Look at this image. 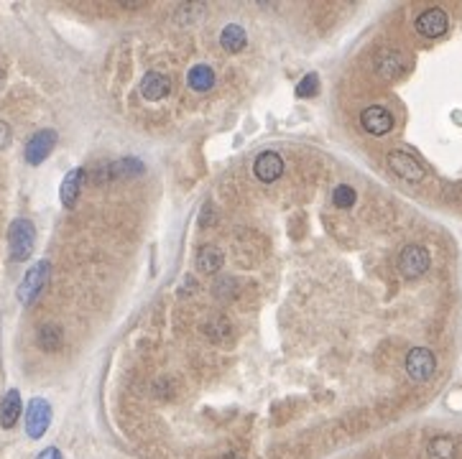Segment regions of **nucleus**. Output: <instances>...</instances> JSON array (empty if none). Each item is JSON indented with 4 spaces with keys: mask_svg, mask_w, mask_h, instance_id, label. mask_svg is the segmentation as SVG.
<instances>
[{
    "mask_svg": "<svg viewBox=\"0 0 462 459\" xmlns=\"http://www.w3.org/2000/svg\"><path fill=\"white\" fill-rule=\"evenodd\" d=\"M33 243H36V227H33V223L26 220V217L13 220V225H10V230H8L10 260H15V263L29 260L31 250H33Z\"/></svg>",
    "mask_w": 462,
    "mask_h": 459,
    "instance_id": "nucleus-1",
    "label": "nucleus"
},
{
    "mask_svg": "<svg viewBox=\"0 0 462 459\" xmlns=\"http://www.w3.org/2000/svg\"><path fill=\"white\" fill-rule=\"evenodd\" d=\"M49 276H52V263H49V260H38L36 266L29 268V273L23 276L21 286H18V301H21L23 306L33 304V301L41 296V291L46 289Z\"/></svg>",
    "mask_w": 462,
    "mask_h": 459,
    "instance_id": "nucleus-2",
    "label": "nucleus"
},
{
    "mask_svg": "<svg viewBox=\"0 0 462 459\" xmlns=\"http://www.w3.org/2000/svg\"><path fill=\"white\" fill-rule=\"evenodd\" d=\"M429 266H432V258L424 245H406L398 255V271L403 278H419L429 271Z\"/></svg>",
    "mask_w": 462,
    "mask_h": 459,
    "instance_id": "nucleus-3",
    "label": "nucleus"
},
{
    "mask_svg": "<svg viewBox=\"0 0 462 459\" xmlns=\"http://www.w3.org/2000/svg\"><path fill=\"white\" fill-rule=\"evenodd\" d=\"M388 169L394 171L398 179H403L406 184H419L426 176L424 166L411 153H406V151H391L388 153Z\"/></svg>",
    "mask_w": 462,
    "mask_h": 459,
    "instance_id": "nucleus-4",
    "label": "nucleus"
},
{
    "mask_svg": "<svg viewBox=\"0 0 462 459\" xmlns=\"http://www.w3.org/2000/svg\"><path fill=\"white\" fill-rule=\"evenodd\" d=\"M437 370V357L429 347H414L406 355V375L417 383L429 380Z\"/></svg>",
    "mask_w": 462,
    "mask_h": 459,
    "instance_id": "nucleus-5",
    "label": "nucleus"
},
{
    "mask_svg": "<svg viewBox=\"0 0 462 459\" xmlns=\"http://www.w3.org/2000/svg\"><path fill=\"white\" fill-rule=\"evenodd\" d=\"M52 423V406L44 398H31L26 408V434L31 439H41Z\"/></svg>",
    "mask_w": 462,
    "mask_h": 459,
    "instance_id": "nucleus-6",
    "label": "nucleus"
},
{
    "mask_svg": "<svg viewBox=\"0 0 462 459\" xmlns=\"http://www.w3.org/2000/svg\"><path fill=\"white\" fill-rule=\"evenodd\" d=\"M409 69V61L403 57L401 52H396V49H380L375 54V72H378L380 80H398Z\"/></svg>",
    "mask_w": 462,
    "mask_h": 459,
    "instance_id": "nucleus-7",
    "label": "nucleus"
},
{
    "mask_svg": "<svg viewBox=\"0 0 462 459\" xmlns=\"http://www.w3.org/2000/svg\"><path fill=\"white\" fill-rule=\"evenodd\" d=\"M360 126L371 135H386L394 128V115L386 107H380V105H371V107L360 112Z\"/></svg>",
    "mask_w": 462,
    "mask_h": 459,
    "instance_id": "nucleus-8",
    "label": "nucleus"
},
{
    "mask_svg": "<svg viewBox=\"0 0 462 459\" xmlns=\"http://www.w3.org/2000/svg\"><path fill=\"white\" fill-rule=\"evenodd\" d=\"M449 18L442 8H426L424 13L417 18V31L426 38H440L442 33H447Z\"/></svg>",
    "mask_w": 462,
    "mask_h": 459,
    "instance_id": "nucleus-9",
    "label": "nucleus"
},
{
    "mask_svg": "<svg viewBox=\"0 0 462 459\" xmlns=\"http://www.w3.org/2000/svg\"><path fill=\"white\" fill-rule=\"evenodd\" d=\"M54 143H57V133L54 130H38L29 138L26 143V161L31 166H38V163H44L52 153Z\"/></svg>",
    "mask_w": 462,
    "mask_h": 459,
    "instance_id": "nucleus-10",
    "label": "nucleus"
},
{
    "mask_svg": "<svg viewBox=\"0 0 462 459\" xmlns=\"http://www.w3.org/2000/svg\"><path fill=\"white\" fill-rule=\"evenodd\" d=\"M253 171L263 184H271V181H276V179L283 174V158L276 153V151H263V153L255 158Z\"/></svg>",
    "mask_w": 462,
    "mask_h": 459,
    "instance_id": "nucleus-11",
    "label": "nucleus"
},
{
    "mask_svg": "<svg viewBox=\"0 0 462 459\" xmlns=\"http://www.w3.org/2000/svg\"><path fill=\"white\" fill-rule=\"evenodd\" d=\"M172 92V82L169 77H164L161 72H146L141 80V95L149 100V103H158L164 100L166 95Z\"/></svg>",
    "mask_w": 462,
    "mask_h": 459,
    "instance_id": "nucleus-12",
    "label": "nucleus"
},
{
    "mask_svg": "<svg viewBox=\"0 0 462 459\" xmlns=\"http://www.w3.org/2000/svg\"><path fill=\"white\" fill-rule=\"evenodd\" d=\"M84 169H75L69 171L67 176H64V181H61V189H59V200L64 207H75L77 200H80V192H82L84 186Z\"/></svg>",
    "mask_w": 462,
    "mask_h": 459,
    "instance_id": "nucleus-13",
    "label": "nucleus"
},
{
    "mask_svg": "<svg viewBox=\"0 0 462 459\" xmlns=\"http://www.w3.org/2000/svg\"><path fill=\"white\" fill-rule=\"evenodd\" d=\"M21 393L15 391V388H10V391L3 396V403H0V426L3 429H13L15 423H18V419H21Z\"/></svg>",
    "mask_w": 462,
    "mask_h": 459,
    "instance_id": "nucleus-14",
    "label": "nucleus"
},
{
    "mask_svg": "<svg viewBox=\"0 0 462 459\" xmlns=\"http://www.w3.org/2000/svg\"><path fill=\"white\" fill-rule=\"evenodd\" d=\"M225 263V253L217 245H202L197 250V268L202 273H217Z\"/></svg>",
    "mask_w": 462,
    "mask_h": 459,
    "instance_id": "nucleus-15",
    "label": "nucleus"
},
{
    "mask_svg": "<svg viewBox=\"0 0 462 459\" xmlns=\"http://www.w3.org/2000/svg\"><path fill=\"white\" fill-rule=\"evenodd\" d=\"M220 44H223L225 52H230V54L243 52L248 44V36H246V31H243V26H238V23L225 26L223 33H220Z\"/></svg>",
    "mask_w": 462,
    "mask_h": 459,
    "instance_id": "nucleus-16",
    "label": "nucleus"
},
{
    "mask_svg": "<svg viewBox=\"0 0 462 459\" xmlns=\"http://www.w3.org/2000/svg\"><path fill=\"white\" fill-rule=\"evenodd\" d=\"M186 84H189L194 92H207V89L215 87V72H212V67H207V64H197V67L189 69Z\"/></svg>",
    "mask_w": 462,
    "mask_h": 459,
    "instance_id": "nucleus-17",
    "label": "nucleus"
},
{
    "mask_svg": "<svg viewBox=\"0 0 462 459\" xmlns=\"http://www.w3.org/2000/svg\"><path fill=\"white\" fill-rule=\"evenodd\" d=\"M38 347L44 349V352H57V349H61V345H64V332H61V326L57 324H44L41 329H38Z\"/></svg>",
    "mask_w": 462,
    "mask_h": 459,
    "instance_id": "nucleus-18",
    "label": "nucleus"
},
{
    "mask_svg": "<svg viewBox=\"0 0 462 459\" xmlns=\"http://www.w3.org/2000/svg\"><path fill=\"white\" fill-rule=\"evenodd\" d=\"M429 459H457V442L452 437H434L426 446Z\"/></svg>",
    "mask_w": 462,
    "mask_h": 459,
    "instance_id": "nucleus-19",
    "label": "nucleus"
},
{
    "mask_svg": "<svg viewBox=\"0 0 462 459\" xmlns=\"http://www.w3.org/2000/svg\"><path fill=\"white\" fill-rule=\"evenodd\" d=\"M202 329H204V334H207L212 342H217V345H223V342H228L232 337V324L225 317H212Z\"/></svg>",
    "mask_w": 462,
    "mask_h": 459,
    "instance_id": "nucleus-20",
    "label": "nucleus"
},
{
    "mask_svg": "<svg viewBox=\"0 0 462 459\" xmlns=\"http://www.w3.org/2000/svg\"><path fill=\"white\" fill-rule=\"evenodd\" d=\"M355 200H358V194H355V189H352L350 184H340V186H335V192H332V204H335L337 209H350L352 204H355Z\"/></svg>",
    "mask_w": 462,
    "mask_h": 459,
    "instance_id": "nucleus-21",
    "label": "nucleus"
},
{
    "mask_svg": "<svg viewBox=\"0 0 462 459\" xmlns=\"http://www.w3.org/2000/svg\"><path fill=\"white\" fill-rule=\"evenodd\" d=\"M317 92H320V77L317 75H306L304 80L297 84V97H301V100L314 97Z\"/></svg>",
    "mask_w": 462,
    "mask_h": 459,
    "instance_id": "nucleus-22",
    "label": "nucleus"
},
{
    "mask_svg": "<svg viewBox=\"0 0 462 459\" xmlns=\"http://www.w3.org/2000/svg\"><path fill=\"white\" fill-rule=\"evenodd\" d=\"M232 281H235V278H220V281L215 283V296L217 299H225V301L235 296V291L228 289V286H232Z\"/></svg>",
    "mask_w": 462,
    "mask_h": 459,
    "instance_id": "nucleus-23",
    "label": "nucleus"
},
{
    "mask_svg": "<svg viewBox=\"0 0 462 459\" xmlns=\"http://www.w3.org/2000/svg\"><path fill=\"white\" fill-rule=\"evenodd\" d=\"M10 126H8L6 120H0V151L3 149H8V146H10Z\"/></svg>",
    "mask_w": 462,
    "mask_h": 459,
    "instance_id": "nucleus-24",
    "label": "nucleus"
},
{
    "mask_svg": "<svg viewBox=\"0 0 462 459\" xmlns=\"http://www.w3.org/2000/svg\"><path fill=\"white\" fill-rule=\"evenodd\" d=\"M209 220H215V209H212V204H204V209H202V217H200V225H202V227H207Z\"/></svg>",
    "mask_w": 462,
    "mask_h": 459,
    "instance_id": "nucleus-25",
    "label": "nucleus"
},
{
    "mask_svg": "<svg viewBox=\"0 0 462 459\" xmlns=\"http://www.w3.org/2000/svg\"><path fill=\"white\" fill-rule=\"evenodd\" d=\"M36 459H61V452L57 449V446H49V449H44Z\"/></svg>",
    "mask_w": 462,
    "mask_h": 459,
    "instance_id": "nucleus-26",
    "label": "nucleus"
},
{
    "mask_svg": "<svg viewBox=\"0 0 462 459\" xmlns=\"http://www.w3.org/2000/svg\"><path fill=\"white\" fill-rule=\"evenodd\" d=\"M225 459H240V457H238V454H228Z\"/></svg>",
    "mask_w": 462,
    "mask_h": 459,
    "instance_id": "nucleus-27",
    "label": "nucleus"
},
{
    "mask_svg": "<svg viewBox=\"0 0 462 459\" xmlns=\"http://www.w3.org/2000/svg\"><path fill=\"white\" fill-rule=\"evenodd\" d=\"M0 82H3V69H0Z\"/></svg>",
    "mask_w": 462,
    "mask_h": 459,
    "instance_id": "nucleus-28",
    "label": "nucleus"
}]
</instances>
